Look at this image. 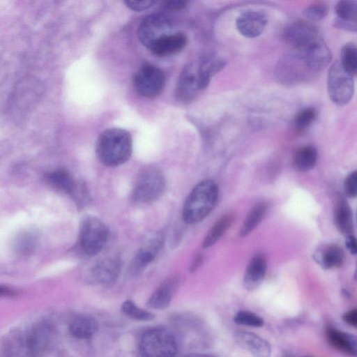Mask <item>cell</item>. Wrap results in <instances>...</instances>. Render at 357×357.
Instances as JSON below:
<instances>
[{"mask_svg":"<svg viewBox=\"0 0 357 357\" xmlns=\"http://www.w3.org/2000/svg\"><path fill=\"white\" fill-rule=\"evenodd\" d=\"M157 3L156 1L153 0H145V1H126L124 3L129 8L135 11H142L151 8Z\"/></svg>","mask_w":357,"mask_h":357,"instance_id":"obj_34","label":"cell"},{"mask_svg":"<svg viewBox=\"0 0 357 357\" xmlns=\"http://www.w3.org/2000/svg\"><path fill=\"white\" fill-rule=\"evenodd\" d=\"M235 220L233 213H228L222 216L212 226L205 236L202 247L207 248L214 245L229 229Z\"/></svg>","mask_w":357,"mask_h":357,"instance_id":"obj_25","label":"cell"},{"mask_svg":"<svg viewBox=\"0 0 357 357\" xmlns=\"http://www.w3.org/2000/svg\"><path fill=\"white\" fill-rule=\"evenodd\" d=\"M266 259L263 254H257L251 259L243 278L245 289L252 290L261 284L266 274Z\"/></svg>","mask_w":357,"mask_h":357,"instance_id":"obj_19","label":"cell"},{"mask_svg":"<svg viewBox=\"0 0 357 357\" xmlns=\"http://www.w3.org/2000/svg\"><path fill=\"white\" fill-rule=\"evenodd\" d=\"M266 203L260 202L253 206L245 218L240 231L241 236H246L262 221L267 212Z\"/></svg>","mask_w":357,"mask_h":357,"instance_id":"obj_26","label":"cell"},{"mask_svg":"<svg viewBox=\"0 0 357 357\" xmlns=\"http://www.w3.org/2000/svg\"><path fill=\"white\" fill-rule=\"evenodd\" d=\"M165 75L158 67L146 63L135 74L133 83L137 92L146 98L159 96L165 86Z\"/></svg>","mask_w":357,"mask_h":357,"instance_id":"obj_9","label":"cell"},{"mask_svg":"<svg viewBox=\"0 0 357 357\" xmlns=\"http://www.w3.org/2000/svg\"><path fill=\"white\" fill-rule=\"evenodd\" d=\"M121 309L123 312L131 319L138 321H150L154 319V314L137 306L130 301H125Z\"/></svg>","mask_w":357,"mask_h":357,"instance_id":"obj_29","label":"cell"},{"mask_svg":"<svg viewBox=\"0 0 357 357\" xmlns=\"http://www.w3.org/2000/svg\"><path fill=\"white\" fill-rule=\"evenodd\" d=\"M317 160L316 149L311 145L298 148L294 153L293 164L299 172H307L312 169Z\"/></svg>","mask_w":357,"mask_h":357,"instance_id":"obj_24","label":"cell"},{"mask_svg":"<svg viewBox=\"0 0 357 357\" xmlns=\"http://www.w3.org/2000/svg\"><path fill=\"white\" fill-rule=\"evenodd\" d=\"M345 245H346L347 250L349 251V252L351 254H352V255L356 254V252H357L356 240L354 236H352V235L347 236V238L345 241Z\"/></svg>","mask_w":357,"mask_h":357,"instance_id":"obj_37","label":"cell"},{"mask_svg":"<svg viewBox=\"0 0 357 357\" xmlns=\"http://www.w3.org/2000/svg\"><path fill=\"white\" fill-rule=\"evenodd\" d=\"M177 281L174 278L164 281L150 297L148 305L154 309L166 307L174 296Z\"/></svg>","mask_w":357,"mask_h":357,"instance_id":"obj_21","label":"cell"},{"mask_svg":"<svg viewBox=\"0 0 357 357\" xmlns=\"http://www.w3.org/2000/svg\"><path fill=\"white\" fill-rule=\"evenodd\" d=\"M108 229L98 218L88 217L83 220L79 236V248L86 256H94L105 247Z\"/></svg>","mask_w":357,"mask_h":357,"instance_id":"obj_6","label":"cell"},{"mask_svg":"<svg viewBox=\"0 0 357 357\" xmlns=\"http://www.w3.org/2000/svg\"><path fill=\"white\" fill-rule=\"evenodd\" d=\"M45 178L50 185L66 192H72L75 189L74 180L66 170L56 169L48 172Z\"/></svg>","mask_w":357,"mask_h":357,"instance_id":"obj_27","label":"cell"},{"mask_svg":"<svg viewBox=\"0 0 357 357\" xmlns=\"http://www.w3.org/2000/svg\"><path fill=\"white\" fill-rule=\"evenodd\" d=\"M282 357H296V356L290 351H284L282 353Z\"/></svg>","mask_w":357,"mask_h":357,"instance_id":"obj_40","label":"cell"},{"mask_svg":"<svg viewBox=\"0 0 357 357\" xmlns=\"http://www.w3.org/2000/svg\"><path fill=\"white\" fill-rule=\"evenodd\" d=\"M52 333L47 324L36 326L26 338V347L32 357L43 356L50 347Z\"/></svg>","mask_w":357,"mask_h":357,"instance_id":"obj_14","label":"cell"},{"mask_svg":"<svg viewBox=\"0 0 357 357\" xmlns=\"http://www.w3.org/2000/svg\"><path fill=\"white\" fill-rule=\"evenodd\" d=\"M328 12V7L324 2H315L303 10V15L310 21H318L324 18Z\"/></svg>","mask_w":357,"mask_h":357,"instance_id":"obj_32","label":"cell"},{"mask_svg":"<svg viewBox=\"0 0 357 357\" xmlns=\"http://www.w3.org/2000/svg\"><path fill=\"white\" fill-rule=\"evenodd\" d=\"M98 329L96 321L91 317L82 315L75 318L69 326V332L77 339L91 338Z\"/></svg>","mask_w":357,"mask_h":357,"instance_id":"obj_23","label":"cell"},{"mask_svg":"<svg viewBox=\"0 0 357 357\" xmlns=\"http://www.w3.org/2000/svg\"><path fill=\"white\" fill-rule=\"evenodd\" d=\"M334 220L337 228L342 234L351 235L354 229L352 212L347 202L342 199L335 204Z\"/></svg>","mask_w":357,"mask_h":357,"instance_id":"obj_22","label":"cell"},{"mask_svg":"<svg viewBox=\"0 0 357 357\" xmlns=\"http://www.w3.org/2000/svg\"><path fill=\"white\" fill-rule=\"evenodd\" d=\"M164 244V237L158 234L146 243L136 253L130 265V272L136 275L151 263Z\"/></svg>","mask_w":357,"mask_h":357,"instance_id":"obj_12","label":"cell"},{"mask_svg":"<svg viewBox=\"0 0 357 357\" xmlns=\"http://www.w3.org/2000/svg\"><path fill=\"white\" fill-rule=\"evenodd\" d=\"M337 18L333 22L334 27L344 31L356 32L357 20V2L356 1H340L335 8Z\"/></svg>","mask_w":357,"mask_h":357,"instance_id":"obj_16","label":"cell"},{"mask_svg":"<svg viewBox=\"0 0 357 357\" xmlns=\"http://www.w3.org/2000/svg\"><path fill=\"white\" fill-rule=\"evenodd\" d=\"M188 1L181 0H168L164 2L166 8L171 10H179L185 6Z\"/></svg>","mask_w":357,"mask_h":357,"instance_id":"obj_36","label":"cell"},{"mask_svg":"<svg viewBox=\"0 0 357 357\" xmlns=\"http://www.w3.org/2000/svg\"><path fill=\"white\" fill-rule=\"evenodd\" d=\"M121 271V262L114 257L104 259L93 266L90 271V276L97 283L109 284L118 278Z\"/></svg>","mask_w":357,"mask_h":357,"instance_id":"obj_15","label":"cell"},{"mask_svg":"<svg viewBox=\"0 0 357 357\" xmlns=\"http://www.w3.org/2000/svg\"><path fill=\"white\" fill-rule=\"evenodd\" d=\"M328 96L333 103L344 106L352 98L354 91L353 75L348 73L339 61H335L328 73Z\"/></svg>","mask_w":357,"mask_h":357,"instance_id":"obj_5","label":"cell"},{"mask_svg":"<svg viewBox=\"0 0 357 357\" xmlns=\"http://www.w3.org/2000/svg\"><path fill=\"white\" fill-rule=\"evenodd\" d=\"M342 320L348 325L357 327V310L356 308L345 312L342 316Z\"/></svg>","mask_w":357,"mask_h":357,"instance_id":"obj_35","label":"cell"},{"mask_svg":"<svg viewBox=\"0 0 357 357\" xmlns=\"http://www.w3.org/2000/svg\"><path fill=\"white\" fill-rule=\"evenodd\" d=\"M340 63L351 75L357 71V49L354 43H346L341 49Z\"/></svg>","mask_w":357,"mask_h":357,"instance_id":"obj_28","label":"cell"},{"mask_svg":"<svg viewBox=\"0 0 357 357\" xmlns=\"http://www.w3.org/2000/svg\"><path fill=\"white\" fill-rule=\"evenodd\" d=\"M284 38L296 52L308 49L323 40L316 26L307 21H296L284 30Z\"/></svg>","mask_w":357,"mask_h":357,"instance_id":"obj_7","label":"cell"},{"mask_svg":"<svg viewBox=\"0 0 357 357\" xmlns=\"http://www.w3.org/2000/svg\"><path fill=\"white\" fill-rule=\"evenodd\" d=\"M314 259L324 268H337L343 264L344 254L341 247L330 244L317 249L314 254Z\"/></svg>","mask_w":357,"mask_h":357,"instance_id":"obj_20","label":"cell"},{"mask_svg":"<svg viewBox=\"0 0 357 357\" xmlns=\"http://www.w3.org/2000/svg\"><path fill=\"white\" fill-rule=\"evenodd\" d=\"M317 112L314 107H307L300 111L295 117L294 125L296 130L302 132L307 128L316 119Z\"/></svg>","mask_w":357,"mask_h":357,"instance_id":"obj_30","label":"cell"},{"mask_svg":"<svg viewBox=\"0 0 357 357\" xmlns=\"http://www.w3.org/2000/svg\"><path fill=\"white\" fill-rule=\"evenodd\" d=\"M202 261V255H197L195 257V259H194V260H193V261L192 263V265L190 266L191 271H195L199 266V265L201 264Z\"/></svg>","mask_w":357,"mask_h":357,"instance_id":"obj_38","label":"cell"},{"mask_svg":"<svg viewBox=\"0 0 357 357\" xmlns=\"http://www.w3.org/2000/svg\"><path fill=\"white\" fill-rule=\"evenodd\" d=\"M218 196L216 183L209 179L199 182L188 196L182 211L183 220L195 224L204 219L214 208Z\"/></svg>","mask_w":357,"mask_h":357,"instance_id":"obj_2","label":"cell"},{"mask_svg":"<svg viewBox=\"0 0 357 357\" xmlns=\"http://www.w3.org/2000/svg\"><path fill=\"white\" fill-rule=\"evenodd\" d=\"M201 90L199 63H190L181 73L176 86L177 98L182 102L190 101Z\"/></svg>","mask_w":357,"mask_h":357,"instance_id":"obj_10","label":"cell"},{"mask_svg":"<svg viewBox=\"0 0 357 357\" xmlns=\"http://www.w3.org/2000/svg\"><path fill=\"white\" fill-rule=\"evenodd\" d=\"M303 357H311V356H303Z\"/></svg>","mask_w":357,"mask_h":357,"instance_id":"obj_41","label":"cell"},{"mask_svg":"<svg viewBox=\"0 0 357 357\" xmlns=\"http://www.w3.org/2000/svg\"><path fill=\"white\" fill-rule=\"evenodd\" d=\"M132 149L130 133L122 128H113L100 135L96 142V152L102 164L115 167L129 160Z\"/></svg>","mask_w":357,"mask_h":357,"instance_id":"obj_1","label":"cell"},{"mask_svg":"<svg viewBox=\"0 0 357 357\" xmlns=\"http://www.w3.org/2000/svg\"><path fill=\"white\" fill-rule=\"evenodd\" d=\"M183 33H170L159 40L150 50L158 56H167L181 52L187 45Z\"/></svg>","mask_w":357,"mask_h":357,"instance_id":"obj_18","label":"cell"},{"mask_svg":"<svg viewBox=\"0 0 357 357\" xmlns=\"http://www.w3.org/2000/svg\"><path fill=\"white\" fill-rule=\"evenodd\" d=\"M165 186V178L161 172L154 167H147L137 178L132 198L139 204H151L161 197Z\"/></svg>","mask_w":357,"mask_h":357,"instance_id":"obj_4","label":"cell"},{"mask_svg":"<svg viewBox=\"0 0 357 357\" xmlns=\"http://www.w3.org/2000/svg\"><path fill=\"white\" fill-rule=\"evenodd\" d=\"M139 349L142 357H175L177 344L169 331L153 328L143 333Z\"/></svg>","mask_w":357,"mask_h":357,"instance_id":"obj_3","label":"cell"},{"mask_svg":"<svg viewBox=\"0 0 357 357\" xmlns=\"http://www.w3.org/2000/svg\"><path fill=\"white\" fill-rule=\"evenodd\" d=\"M267 23L266 14L257 10L244 12L236 20V26L238 32L249 38L260 36L264 31Z\"/></svg>","mask_w":357,"mask_h":357,"instance_id":"obj_11","label":"cell"},{"mask_svg":"<svg viewBox=\"0 0 357 357\" xmlns=\"http://www.w3.org/2000/svg\"><path fill=\"white\" fill-rule=\"evenodd\" d=\"M357 172H353L347 176L344 182V190L347 197L354 198L357 194Z\"/></svg>","mask_w":357,"mask_h":357,"instance_id":"obj_33","label":"cell"},{"mask_svg":"<svg viewBox=\"0 0 357 357\" xmlns=\"http://www.w3.org/2000/svg\"><path fill=\"white\" fill-rule=\"evenodd\" d=\"M325 333L326 340L331 347L349 356H356V339L353 335L333 326H328Z\"/></svg>","mask_w":357,"mask_h":357,"instance_id":"obj_17","label":"cell"},{"mask_svg":"<svg viewBox=\"0 0 357 357\" xmlns=\"http://www.w3.org/2000/svg\"><path fill=\"white\" fill-rule=\"evenodd\" d=\"M235 342L253 357H270L271 347L268 341L255 333L240 331L234 333Z\"/></svg>","mask_w":357,"mask_h":357,"instance_id":"obj_13","label":"cell"},{"mask_svg":"<svg viewBox=\"0 0 357 357\" xmlns=\"http://www.w3.org/2000/svg\"><path fill=\"white\" fill-rule=\"evenodd\" d=\"M170 19L162 13H153L146 16L141 22L137 36L140 42L151 49L159 40L172 33Z\"/></svg>","mask_w":357,"mask_h":357,"instance_id":"obj_8","label":"cell"},{"mask_svg":"<svg viewBox=\"0 0 357 357\" xmlns=\"http://www.w3.org/2000/svg\"><path fill=\"white\" fill-rule=\"evenodd\" d=\"M233 320L237 324L252 327H261L264 324L262 317L247 310H241L236 312Z\"/></svg>","mask_w":357,"mask_h":357,"instance_id":"obj_31","label":"cell"},{"mask_svg":"<svg viewBox=\"0 0 357 357\" xmlns=\"http://www.w3.org/2000/svg\"><path fill=\"white\" fill-rule=\"evenodd\" d=\"M15 294L14 291L6 286L0 285V297L2 296H11Z\"/></svg>","mask_w":357,"mask_h":357,"instance_id":"obj_39","label":"cell"}]
</instances>
